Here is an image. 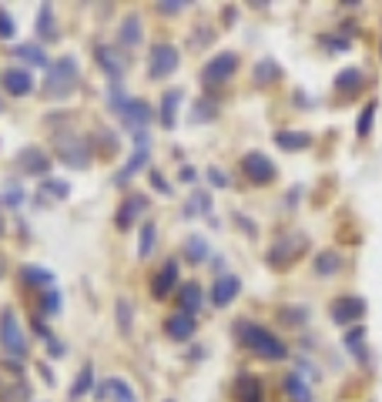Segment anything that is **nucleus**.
<instances>
[{
    "label": "nucleus",
    "mask_w": 382,
    "mask_h": 402,
    "mask_svg": "<svg viewBox=\"0 0 382 402\" xmlns=\"http://www.w3.org/2000/svg\"><path fill=\"white\" fill-rule=\"evenodd\" d=\"M235 335L242 342L248 352H255L258 359H265V362H282V359H289V345L272 332V328L258 326V322H248V318H238L235 322Z\"/></svg>",
    "instance_id": "f257e3e1"
},
{
    "label": "nucleus",
    "mask_w": 382,
    "mask_h": 402,
    "mask_svg": "<svg viewBox=\"0 0 382 402\" xmlns=\"http://www.w3.org/2000/svg\"><path fill=\"white\" fill-rule=\"evenodd\" d=\"M108 108L125 121V127L131 131V134H138V131H144V127L151 125L154 117H158V111H154L148 100H141V98H127L125 88L121 84H111L108 88Z\"/></svg>",
    "instance_id": "f03ea898"
},
{
    "label": "nucleus",
    "mask_w": 382,
    "mask_h": 402,
    "mask_svg": "<svg viewBox=\"0 0 382 402\" xmlns=\"http://www.w3.org/2000/svg\"><path fill=\"white\" fill-rule=\"evenodd\" d=\"M77 84H81V64H77V57L64 54V57L51 61V67L44 71V88L40 91H44L47 100H64L74 94Z\"/></svg>",
    "instance_id": "7ed1b4c3"
},
{
    "label": "nucleus",
    "mask_w": 382,
    "mask_h": 402,
    "mask_svg": "<svg viewBox=\"0 0 382 402\" xmlns=\"http://www.w3.org/2000/svg\"><path fill=\"white\" fill-rule=\"evenodd\" d=\"M54 158L71 168V171H84L91 161H94V148H91V138L77 134V131H61L54 134Z\"/></svg>",
    "instance_id": "20e7f679"
},
{
    "label": "nucleus",
    "mask_w": 382,
    "mask_h": 402,
    "mask_svg": "<svg viewBox=\"0 0 382 402\" xmlns=\"http://www.w3.org/2000/svg\"><path fill=\"white\" fill-rule=\"evenodd\" d=\"M181 67V50L171 40H154L148 50V81H168L178 74Z\"/></svg>",
    "instance_id": "39448f33"
},
{
    "label": "nucleus",
    "mask_w": 382,
    "mask_h": 402,
    "mask_svg": "<svg viewBox=\"0 0 382 402\" xmlns=\"http://www.w3.org/2000/svg\"><path fill=\"white\" fill-rule=\"evenodd\" d=\"M306 248H308V239L306 235H282L272 248H268V255H265V265L272 268V272H285V268H292L302 255H306Z\"/></svg>",
    "instance_id": "423d86ee"
},
{
    "label": "nucleus",
    "mask_w": 382,
    "mask_h": 402,
    "mask_svg": "<svg viewBox=\"0 0 382 402\" xmlns=\"http://www.w3.org/2000/svg\"><path fill=\"white\" fill-rule=\"evenodd\" d=\"M235 71H238V54H235V50H221L212 61H204L198 81H202V88L212 91V88H221L225 81H231Z\"/></svg>",
    "instance_id": "0eeeda50"
},
{
    "label": "nucleus",
    "mask_w": 382,
    "mask_h": 402,
    "mask_svg": "<svg viewBox=\"0 0 382 402\" xmlns=\"http://www.w3.org/2000/svg\"><path fill=\"white\" fill-rule=\"evenodd\" d=\"M238 171L245 175V181H248V185H258V188H268V185L279 178V168H275V161H272L268 154H262V151H248V154H242Z\"/></svg>",
    "instance_id": "6e6552de"
},
{
    "label": "nucleus",
    "mask_w": 382,
    "mask_h": 402,
    "mask_svg": "<svg viewBox=\"0 0 382 402\" xmlns=\"http://www.w3.org/2000/svg\"><path fill=\"white\" fill-rule=\"evenodd\" d=\"M13 168L27 178H51V168H54V158L40 144H24V148L13 154Z\"/></svg>",
    "instance_id": "1a4fd4ad"
},
{
    "label": "nucleus",
    "mask_w": 382,
    "mask_h": 402,
    "mask_svg": "<svg viewBox=\"0 0 382 402\" xmlns=\"http://www.w3.org/2000/svg\"><path fill=\"white\" fill-rule=\"evenodd\" d=\"M148 164H151V134H148V131H138V134H134V148H131V154H127V161L121 164V171L115 175V185L117 188H125L127 181L138 175L141 168H148Z\"/></svg>",
    "instance_id": "9d476101"
},
{
    "label": "nucleus",
    "mask_w": 382,
    "mask_h": 402,
    "mask_svg": "<svg viewBox=\"0 0 382 402\" xmlns=\"http://www.w3.org/2000/svg\"><path fill=\"white\" fill-rule=\"evenodd\" d=\"M0 345L11 359H24L27 355V335H24V326L13 309H4L0 312Z\"/></svg>",
    "instance_id": "9b49d317"
},
{
    "label": "nucleus",
    "mask_w": 382,
    "mask_h": 402,
    "mask_svg": "<svg viewBox=\"0 0 382 402\" xmlns=\"http://www.w3.org/2000/svg\"><path fill=\"white\" fill-rule=\"evenodd\" d=\"M94 61H98V67L104 71V77H108L111 84H121V81H125L127 57L121 47H115V44H94Z\"/></svg>",
    "instance_id": "f8f14e48"
},
{
    "label": "nucleus",
    "mask_w": 382,
    "mask_h": 402,
    "mask_svg": "<svg viewBox=\"0 0 382 402\" xmlns=\"http://www.w3.org/2000/svg\"><path fill=\"white\" fill-rule=\"evenodd\" d=\"M329 315L335 326H359L366 318V299H359V295H339V299H332Z\"/></svg>",
    "instance_id": "ddd939ff"
},
{
    "label": "nucleus",
    "mask_w": 382,
    "mask_h": 402,
    "mask_svg": "<svg viewBox=\"0 0 382 402\" xmlns=\"http://www.w3.org/2000/svg\"><path fill=\"white\" fill-rule=\"evenodd\" d=\"M178 282H181V262L178 258H168L158 272L151 275V299H158V302H165L168 295H175L178 292Z\"/></svg>",
    "instance_id": "4468645a"
},
{
    "label": "nucleus",
    "mask_w": 382,
    "mask_h": 402,
    "mask_svg": "<svg viewBox=\"0 0 382 402\" xmlns=\"http://www.w3.org/2000/svg\"><path fill=\"white\" fill-rule=\"evenodd\" d=\"M148 205H151L148 195H138V191H134V195H127V198L117 205V212H115V228H117V231L134 228L141 222V214L148 212Z\"/></svg>",
    "instance_id": "2eb2a0df"
},
{
    "label": "nucleus",
    "mask_w": 382,
    "mask_h": 402,
    "mask_svg": "<svg viewBox=\"0 0 382 402\" xmlns=\"http://www.w3.org/2000/svg\"><path fill=\"white\" fill-rule=\"evenodd\" d=\"M0 88L7 91L11 98H27V94H34L37 81H34V74L21 64V67H7V71L0 74Z\"/></svg>",
    "instance_id": "dca6fc26"
},
{
    "label": "nucleus",
    "mask_w": 382,
    "mask_h": 402,
    "mask_svg": "<svg viewBox=\"0 0 382 402\" xmlns=\"http://www.w3.org/2000/svg\"><path fill=\"white\" fill-rule=\"evenodd\" d=\"M231 396L235 402H265V382L255 372H238L231 382Z\"/></svg>",
    "instance_id": "f3484780"
},
{
    "label": "nucleus",
    "mask_w": 382,
    "mask_h": 402,
    "mask_svg": "<svg viewBox=\"0 0 382 402\" xmlns=\"http://www.w3.org/2000/svg\"><path fill=\"white\" fill-rule=\"evenodd\" d=\"M175 302H178V312L195 315V318H198V312L204 309V289L195 282V278H188V282H181V285H178Z\"/></svg>",
    "instance_id": "a211bd4d"
},
{
    "label": "nucleus",
    "mask_w": 382,
    "mask_h": 402,
    "mask_svg": "<svg viewBox=\"0 0 382 402\" xmlns=\"http://www.w3.org/2000/svg\"><path fill=\"white\" fill-rule=\"evenodd\" d=\"M165 335L171 342H191L198 335V318H195V315H185V312H171L165 318Z\"/></svg>",
    "instance_id": "6ab92c4d"
},
{
    "label": "nucleus",
    "mask_w": 382,
    "mask_h": 402,
    "mask_svg": "<svg viewBox=\"0 0 382 402\" xmlns=\"http://www.w3.org/2000/svg\"><path fill=\"white\" fill-rule=\"evenodd\" d=\"M238 295H242V278L238 275H218L212 282V305L215 309H228Z\"/></svg>",
    "instance_id": "aec40b11"
},
{
    "label": "nucleus",
    "mask_w": 382,
    "mask_h": 402,
    "mask_svg": "<svg viewBox=\"0 0 382 402\" xmlns=\"http://www.w3.org/2000/svg\"><path fill=\"white\" fill-rule=\"evenodd\" d=\"M11 54L17 57V61H24V67L30 71V67H51V57H47V50H44V44H37V40H24V44H11Z\"/></svg>",
    "instance_id": "412c9836"
},
{
    "label": "nucleus",
    "mask_w": 382,
    "mask_h": 402,
    "mask_svg": "<svg viewBox=\"0 0 382 402\" xmlns=\"http://www.w3.org/2000/svg\"><path fill=\"white\" fill-rule=\"evenodd\" d=\"M332 88H335V94H342V98H356V94H362V88H366L362 67H342V71L335 74V81H332Z\"/></svg>",
    "instance_id": "4be33fe9"
},
{
    "label": "nucleus",
    "mask_w": 382,
    "mask_h": 402,
    "mask_svg": "<svg viewBox=\"0 0 382 402\" xmlns=\"http://www.w3.org/2000/svg\"><path fill=\"white\" fill-rule=\"evenodd\" d=\"M17 278L24 282L27 289H40V292L57 289V285H54V282H57V275H54L51 268H44V265H21Z\"/></svg>",
    "instance_id": "5701e85b"
},
{
    "label": "nucleus",
    "mask_w": 382,
    "mask_h": 402,
    "mask_svg": "<svg viewBox=\"0 0 382 402\" xmlns=\"http://www.w3.org/2000/svg\"><path fill=\"white\" fill-rule=\"evenodd\" d=\"M117 40H121V50L125 47H138L141 40H144V21H141V13H125V21L117 27Z\"/></svg>",
    "instance_id": "b1692460"
},
{
    "label": "nucleus",
    "mask_w": 382,
    "mask_h": 402,
    "mask_svg": "<svg viewBox=\"0 0 382 402\" xmlns=\"http://www.w3.org/2000/svg\"><path fill=\"white\" fill-rule=\"evenodd\" d=\"M178 108H181V91L178 88H168L161 94V104H158V125L171 131V127L178 125Z\"/></svg>",
    "instance_id": "393cba45"
},
{
    "label": "nucleus",
    "mask_w": 382,
    "mask_h": 402,
    "mask_svg": "<svg viewBox=\"0 0 382 402\" xmlns=\"http://www.w3.org/2000/svg\"><path fill=\"white\" fill-rule=\"evenodd\" d=\"M67 195H71V185L51 175V178H44V181H40L37 195H34V205H40V208H44V205H51V201H64Z\"/></svg>",
    "instance_id": "a878e982"
},
{
    "label": "nucleus",
    "mask_w": 382,
    "mask_h": 402,
    "mask_svg": "<svg viewBox=\"0 0 382 402\" xmlns=\"http://www.w3.org/2000/svg\"><path fill=\"white\" fill-rule=\"evenodd\" d=\"M94 386H98V379H94V365L84 362L81 365V372L74 376V382H71V389H67V399L81 402L84 396H94Z\"/></svg>",
    "instance_id": "bb28decb"
},
{
    "label": "nucleus",
    "mask_w": 382,
    "mask_h": 402,
    "mask_svg": "<svg viewBox=\"0 0 382 402\" xmlns=\"http://www.w3.org/2000/svg\"><path fill=\"white\" fill-rule=\"evenodd\" d=\"M212 212H215V201H212V195L202 191V188H195L188 195V201H185V208H181V218H198V214L212 218Z\"/></svg>",
    "instance_id": "cd10ccee"
},
{
    "label": "nucleus",
    "mask_w": 382,
    "mask_h": 402,
    "mask_svg": "<svg viewBox=\"0 0 382 402\" xmlns=\"http://www.w3.org/2000/svg\"><path fill=\"white\" fill-rule=\"evenodd\" d=\"M342 265H345V258L339 255V251L325 248V251H318L316 258H312V272H316L318 278H329V275H339V272H342Z\"/></svg>",
    "instance_id": "c85d7f7f"
},
{
    "label": "nucleus",
    "mask_w": 382,
    "mask_h": 402,
    "mask_svg": "<svg viewBox=\"0 0 382 402\" xmlns=\"http://www.w3.org/2000/svg\"><path fill=\"white\" fill-rule=\"evenodd\" d=\"M34 30H37V44H51V40H57V17H54L51 4H40Z\"/></svg>",
    "instance_id": "c756f323"
},
{
    "label": "nucleus",
    "mask_w": 382,
    "mask_h": 402,
    "mask_svg": "<svg viewBox=\"0 0 382 402\" xmlns=\"http://www.w3.org/2000/svg\"><path fill=\"white\" fill-rule=\"evenodd\" d=\"M91 148L94 151L101 148V158H115L117 148H121V138H117L108 125H98L94 131H91Z\"/></svg>",
    "instance_id": "7c9ffc66"
},
{
    "label": "nucleus",
    "mask_w": 382,
    "mask_h": 402,
    "mask_svg": "<svg viewBox=\"0 0 382 402\" xmlns=\"http://www.w3.org/2000/svg\"><path fill=\"white\" fill-rule=\"evenodd\" d=\"M218 114H221V100L215 94H204V98H198L191 104V121L195 125H208V121H215Z\"/></svg>",
    "instance_id": "2f4dec72"
},
{
    "label": "nucleus",
    "mask_w": 382,
    "mask_h": 402,
    "mask_svg": "<svg viewBox=\"0 0 382 402\" xmlns=\"http://www.w3.org/2000/svg\"><path fill=\"white\" fill-rule=\"evenodd\" d=\"M275 144H279L282 151H306V148H312V134H308V131L282 127V131H275Z\"/></svg>",
    "instance_id": "473e14b6"
},
{
    "label": "nucleus",
    "mask_w": 382,
    "mask_h": 402,
    "mask_svg": "<svg viewBox=\"0 0 382 402\" xmlns=\"http://www.w3.org/2000/svg\"><path fill=\"white\" fill-rule=\"evenodd\" d=\"M282 392L292 402H312V386H308V379H302L299 372H289V376L282 379Z\"/></svg>",
    "instance_id": "72a5a7b5"
},
{
    "label": "nucleus",
    "mask_w": 382,
    "mask_h": 402,
    "mask_svg": "<svg viewBox=\"0 0 382 402\" xmlns=\"http://www.w3.org/2000/svg\"><path fill=\"white\" fill-rule=\"evenodd\" d=\"M252 81L258 84V88H272L275 81H282V67H279V61H272V57L258 61V64H255V71H252Z\"/></svg>",
    "instance_id": "f704fd0d"
},
{
    "label": "nucleus",
    "mask_w": 382,
    "mask_h": 402,
    "mask_svg": "<svg viewBox=\"0 0 382 402\" xmlns=\"http://www.w3.org/2000/svg\"><path fill=\"white\" fill-rule=\"evenodd\" d=\"M312 318V309L308 305H282L279 309V322L285 328H302Z\"/></svg>",
    "instance_id": "c9c22d12"
},
{
    "label": "nucleus",
    "mask_w": 382,
    "mask_h": 402,
    "mask_svg": "<svg viewBox=\"0 0 382 402\" xmlns=\"http://www.w3.org/2000/svg\"><path fill=\"white\" fill-rule=\"evenodd\" d=\"M181 255H185V262L188 265H204L208 262V241H204V235H188Z\"/></svg>",
    "instance_id": "e433bc0d"
},
{
    "label": "nucleus",
    "mask_w": 382,
    "mask_h": 402,
    "mask_svg": "<svg viewBox=\"0 0 382 402\" xmlns=\"http://www.w3.org/2000/svg\"><path fill=\"white\" fill-rule=\"evenodd\" d=\"M61 292L57 289H47V292H40V302H37V315L40 318H54V315H61Z\"/></svg>",
    "instance_id": "4c0bfd02"
},
{
    "label": "nucleus",
    "mask_w": 382,
    "mask_h": 402,
    "mask_svg": "<svg viewBox=\"0 0 382 402\" xmlns=\"http://www.w3.org/2000/svg\"><path fill=\"white\" fill-rule=\"evenodd\" d=\"M154 245H158V225H154V222H144L138 231V258H151Z\"/></svg>",
    "instance_id": "58836bf2"
},
{
    "label": "nucleus",
    "mask_w": 382,
    "mask_h": 402,
    "mask_svg": "<svg viewBox=\"0 0 382 402\" xmlns=\"http://www.w3.org/2000/svg\"><path fill=\"white\" fill-rule=\"evenodd\" d=\"M345 349L352 352L356 359H362V362H366V359H369V352H366V328H362V326L349 328V332H345Z\"/></svg>",
    "instance_id": "ea45409f"
},
{
    "label": "nucleus",
    "mask_w": 382,
    "mask_h": 402,
    "mask_svg": "<svg viewBox=\"0 0 382 402\" xmlns=\"http://www.w3.org/2000/svg\"><path fill=\"white\" fill-rule=\"evenodd\" d=\"M115 318H117V328H121V335H131V332H134V305H131L127 299H117Z\"/></svg>",
    "instance_id": "a19ab883"
},
{
    "label": "nucleus",
    "mask_w": 382,
    "mask_h": 402,
    "mask_svg": "<svg viewBox=\"0 0 382 402\" xmlns=\"http://www.w3.org/2000/svg\"><path fill=\"white\" fill-rule=\"evenodd\" d=\"M376 108H379V104H376V100H369V104H366V108L359 111V121H356V134H359V138H369V134H372V121H376Z\"/></svg>",
    "instance_id": "79ce46f5"
},
{
    "label": "nucleus",
    "mask_w": 382,
    "mask_h": 402,
    "mask_svg": "<svg viewBox=\"0 0 382 402\" xmlns=\"http://www.w3.org/2000/svg\"><path fill=\"white\" fill-rule=\"evenodd\" d=\"M111 402H138V392L131 389V382L111 376Z\"/></svg>",
    "instance_id": "37998d69"
},
{
    "label": "nucleus",
    "mask_w": 382,
    "mask_h": 402,
    "mask_svg": "<svg viewBox=\"0 0 382 402\" xmlns=\"http://www.w3.org/2000/svg\"><path fill=\"white\" fill-rule=\"evenodd\" d=\"M318 44L329 50V54H345V50L352 47V40L345 38V34H322V38H318Z\"/></svg>",
    "instance_id": "c03bdc74"
},
{
    "label": "nucleus",
    "mask_w": 382,
    "mask_h": 402,
    "mask_svg": "<svg viewBox=\"0 0 382 402\" xmlns=\"http://www.w3.org/2000/svg\"><path fill=\"white\" fill-rule=\"evenodd\" d=\"M24 188L17 185V181H7V188H4V198H0V205H7V208H21L24 205Z\"/></svg>",
    "instance_id": "a18cd8bd"
},
{
    "label": "nucleus",
    "mask_w": 382,
    "mask_h": 402,
    "mask_svg": "<svg viewBox=\"0 0 382 402\" xmlns=\"http://www.w3.org/2000/svg\"><path fill=\"white\" fill-rule=\"evenodd\" d=\"M185 7H188L185 0H158V4H154V13H161V17H175V13H181Z\"/></svg>",
    "instance_id": "49530a36"
},
{
    "label": "nucleus",
    "mask_w": 382,
    "mask_h": 402,
    "mask_svg": "<svg viewBox=\"0 0 382 402\" xmlns=\"http://www.w3.org/2000/svg\"><path fill=\"white\" fill-rule=\"evenodd\" d=\"M148 185H151L158 195H171V185H168V178L158 171V168H148Z\"/></svg>",
    "instance_id": "de8ad7c7"
},
{
    "label": "nucleus",
    "mask_w": 382,
    "mask_h": 402,
    "mask_svg": "<svg viewBox=\"0 0 382 402\" xmlns=\"http://www.w3.org/2000/svg\"><path fill=\"white\" fill-rule=\"evenodd\" d=\"M17 34V24H13V17L4 7H0V40H11Z\"/></svg>",
    "instance_id": "09e8293b"
},
{
    "label": "nucleus",
    "mask_w": 382,
    "mask_h": 402,
    "mask_svg": "<svg viewBox=\"0 0 382 402\" xmlns=\"http://www.w3.org/2000/svg\"><path fill=\"white\" fill-rule=\"evenodd\" d=\"M215 40V30L212 27H198L195 34H191V47H208Z\"/></svg>",
    "instance_id": "8fccbe9b"
},
{
    "label": "nucleus",
    "mask_w": 382,
    "mask_h": 402,
    "mask_svg": "<svg viewBox=\"0 0 382 402\" xmlns=\"http://www.w3.org/2000/svg\"><path fill=\"white\" fill-rule=\"evenodd\" d=\"M204 178L212 181V188H228V175H225L221 168H215V164H212V168L204 171Z\"/></svg>",
    "instance_id": "3c124183"
},
{
    "label": "nucleus",
    "mask_w": 382,
    "mask_h": 402,
    "mask_svg": "<svg viewBox=\"0 0 382 402\" xmlns=\"http://www.w3.org/2000/svg\"><path fill=\"white\" fill-rule=\"evenodd\" d=\"M34 335H37V339H40V342H44V345H47V342H51V339H54V332H51V326H47V322H44V318H40V315H37V318H34Z\"/></svg>",
    "instance_id": "603ef678"
},
{
    "label": "nucleus",
    "mask_w": 382,
    "mask_h": 402,
    "mask_svg": "<svg viewBox=\"0 0 382 402\" xmlns=\"http://www.w3.org/2000/svg\"><path fill=\"white\" fill-rule=\"evenodd\" d=\"M231 222H238V225L245 228V235H252V239H255V235H258V228H255V222H252V218H248V214H242V212H231Z\"/></svg>",
    "instance_id": "864d4df0"
},
{
    "label": "nucleus",
    "mask_w": 382,
    "mask_h": 402,
    "mask_svg": "<svg viewBox=\"0 0 382 402\" xmlns=\"http://www.w3.org/2000/svg\"><path fill=\"white\" fill-rule=\"evenodd\" d=\"M94 399H98V402H111V379H101V382L94 386Z\"/></svg>",
    "instance_id": "5fc2aeb1"
},
{
    "label": "nucleus",
    "mask_w": 382,
    "mask_h": 402,
    "mask_svg": "<svg viewBox=\"0 0 382 402\" xmlns=\"http://www.w3.org/2000/svg\"><path fill=\"white\" fill-rule=\"evenodd\" d=\"M221 24L225 27L238 24V7H235V4H225V7H221Z\"/></svg>",
    "instance_id": "6e6d98bb"
},
{
    "label": "nucleus",
    "mask_w": 382,
    "mask_h": 402,
    "mask_svg": "<svg viewBox=\"0 0 382 402\" xmlns=\"http://www.w3.org/2000/svg\"><path fill=\"white\" fill-rule=\"evenodd\" d=\"M178 178H181V181H185V185H195V181H198V171H195V168H191V164H181Z\"/></svg>",
    "instance_id": "4d7b16f0"
},
{
    "label": "nucleus",
    "mask_w": 382,
    "mask_h": 402,
    "mask_svg": "<svg viewBox=\"0 0 382 402\" xmlns=\"http://www.w3.org/2000/svg\"><path fill=\"white\" fill-rule=\"evenodd\" d=\"M64 352H67V345H64V342H57V339L47 342V355H51V359H61Z\"/></svg>",
    "instance_id": "13d9d810"
},
{
    "label": "nucleus",
    "mask_w": 382,
    "mask_h": 402,
    "mask_svg": "<svg viewBox=\"0 0 382 402\" xmlns=\"http://www.w3.org/2000/svg\"><path fill=\"white\" fill-rule=\"evenodd\" d=\"M295 362H299V369H302V379H306V376L318 379V369H316L312 362H308V359H295Z\"/></svg>",
    "instance_id": "bf43d9fd"
},
{
    "label": "nucleus",
    "mask_w": 382,
    "mask_h": 402,
    "mask_svg": "<svg viewBox=\"0 0 382 402\" xmlns=\"http://www.w3.org/2000/svg\"><path fill=\"white\" fill-rule=\"evenodd\" d=\"M37 372H40V379H44L47 386H54V372H51V365H47V362H37Z\"/></svg>",
    "instance_id": "052dcab7"
},
{
    "label": "nucleus",
    "mask_w": 382,
    "mask_h": 402,
    "mask_svg": "<svg viewBox=\"0 0 382 402\" xmlns=\"http://www.w3.org/2000/svg\"><path fill=\"white\" fill-rule=\"evenodd\" d=\"M4 369H11V372H17V376H21V372H24V362H21V359H11V355H7V359H4Z\"/></svg>",
    "instance_id": "680f3d73"
},
{
    "label": "nucleus",
    "mask_w": 382,
    "mask_h": 402,
    "mask_svg": "<svg viewBox=\"0 0 382 402\" xmlns=\"http://www.w3.org/2000/svg\"><path fill=\"white\" fill-rule=\"evenodd\" d=\"M7 235V222H4V212H0V239Z\"/></svg>",
    "instance_id": "e2e57ef3"
},
{
    "label": "nucleus",
    "mask_w": 382,
    "mask_h": 402,
    "mask_svg": "<svg viewBox=\"0 0 382 402\" xmlns=\"http://www.w3.org/2000/svg\"><path fill=\"white\" fill-rule=\"evenodd\" d=\"M7 275V262H4V255H0V278Z\"/></svg>",
    "instance_id": "0e129e2a"
},
{
    "label": "nucleus",
    "mask_w": 382,
    "mask_h": 402,
    "mask_svg": "<svg viewBox=\"0 0 382 402\" xmlns=\"http://www.w3.org/2000/svg\"><path fill=\"white\" fill-rule=\"evenodd\" d=\"M0 114H4V100H0Z\"/></svg>",
    "instance_id": "69168bd1"
},
{
    "label": "nucleus",
    "mask_w": 382,
    "mask_h": 402,
    "mask_svg": "<svg viewBox=\"0 0 382 402\" xmlns=\"http://www.w3.org/2000/svg\"><path fill=\"white\" fill-rule=\"evenodd\" d=\"M168 402H171V399H168Z\"/></svg>",
    "instance_id": "338daca9"
}]
</instances>
